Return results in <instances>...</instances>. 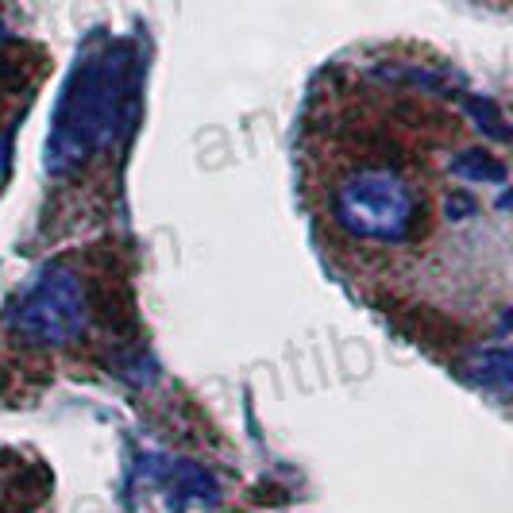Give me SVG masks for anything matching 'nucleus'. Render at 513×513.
Instances as JSON below:
<instances>
[{"instance_id":"obj_1","label":"nucleus","mask_w":513,"mask_h":513,"mask_svg":"<svg viewBox=\"0 0 513 513\" xmlns=\"http://www.w3.org/2000/svg\"><path fill=\"white\" fill-rule=\"evenodd\" d=\"M128 89H132V51L124 43L89 54L70 70L54 101L51 135L43 151L51 174H74L120 139L128 116Z\"/></svg>"},{"instance_id":"obj_2","label":"nucleus","mask_w":513,"mask_h":513,"mask_svg":"<svg viewBox=\"0 0 513 513\" xmlns=\"http://www.w3.org/2000/svg\"><path fill=\"white\" fill-rule=\"evenodd\" d=\"M336 224L367 243H405L417 224V193L398 170L359 166L332 189Z\"/></svg>"},{"instance_id":"obj_3","label":"nucleus","mask_w":513,"mask_h":513,"mask_svg":"<svg viewBox=\"0 0 513 513\" xmlns=\"http://www.w3.org/2000/svg\"><path fill=\"white\" fill-rule=\"evenodd\" d=\"M85 324H89V305L81 278L58 263L39 270L8 313V328L27 348H66L85 332Z\"/></svg>"},{"instance_id":"obj_4","label":"nucleus","mask_w":513,"mask_h":513,"mask_svg":"<svg viewBox=\"0 0 513 513\" xmlns=\"http://www.w3.org/2000/svg\"><path fill=\"white\" fill-rule=\"evenodd\" d=\"M467 378L490 386V390H510L513 386V351L510 348H490L475 351L471 363H467Z\"/></svg>"},{"instance_id":"obj_5","label":"nucleus","mask_w":513,"mask_h":513,"mask_svg":"<svg viewBox=\"0 0 513 513\" xmlns=\"http://www.w3.org/2000/svg\"><path fill=\"white\" fill-rule=\"evenodd\" d=\"M452 174L463 182H506V166L494 159L486 147H463L452 159Z\"/></svg>"},{"instance_id":"obj_6","label":"nucleus","mask_w":513,"mask_h":513,"mask_svg":"<svg viewBox=\"0 0 513 513\" xmlns=\"http://www.w3.org/2000/svg\"><path fill=\"white\" fill-rule=\"evenodd\" d=\"M463 105H467L471 120H475V128H479L486 139H502V143H510L513 139V128L502 120V112H498L494 101H486V97H467Z\"/></svg>"},{"instance_id":"obj_7","label":"nucleus","mask_w":513,"mask_h":513,"mask_svg":"<svg viewBox=\"0 0 513 513\" xmlns=\"http://www.w3.org/2000/svg\"><path fill=\"white\" fill-rule=\"evenodd\" d=\"M467 213H475V201H471V197H452L448 216H467Z\"/></svg>"},{"instance_id":"obj_8","label":"nucleus","mask_w":513,"mask_h":513,"mask_svg":"<svg viewBox=\"0 0 513 513\" xmlns=\"http://www.w3.org/2000/svg\"><path fill=\"white\" fill-rule=\"evenodd\" d=\"M498 209H506V213H513V189H506V193L498 197Z\"/></svg>"}]
</instances>
